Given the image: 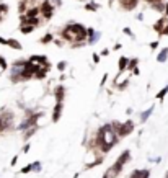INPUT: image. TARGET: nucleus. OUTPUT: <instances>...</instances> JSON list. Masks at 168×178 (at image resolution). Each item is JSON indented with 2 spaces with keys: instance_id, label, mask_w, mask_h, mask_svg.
Listing matches in <instances>:
<instances>
[{
  "instance_id": "1",
  "label": "nucleus",
  "mask_w": 168,
  "mask_h": 178,
  "mask_svg": "<svg viewBox=\"0 0 168 178\" xmlns=\"http://www.w3.org/2000/svg\"><path fill=\"white\" fill-rule=\"evenodd\" d=\"M116 144H119V137L113 131L111 124L106 123V124L100 126L96 134L90 139L88 149L96 152V155H103V154H108Z\"/></svg>"
},
{
  "instance_id": "41",
  "label": "nucleus",
  "mask_w": 168,
  "mask_h": 178,
  "mask_svg": "<svg viewBox=\"0 0 168 178\" xmlns=\"http://www.w3.org/2000/svg\"><path fill=\"white\" fill-rule=\"evenodd\" d=\"M16 162H18V155H15L13 159H11V162H10V165H11V167H15V165H16Z\"/></svg>"
},
{
  "instance_id": "8",
  "label": "nucleus",
  "mask_w": 168,
  "mask_h": 178,
  "mask_svg": "<svg viewBox=\"0 0 168 178\" xmlns=\"http://www.w3.org/2000/svg\"><path fill=\"white\" fill-rule=\"evenodd\" d=\"M65 93H67V88L64 87L62 83L56 85L54 90H52V95H54L56 103H64V100H65Z\"/></svg>"
},
{
  "instance_id": "14",
  "label": "nucleus",
  "mask_w": 168,
  "mask_h": 178,
  "mask_svg": "<svg viewBox=\"0 0 168 178\" xmlns=\"http://www.w3.org/2000/svg\"><path fill=\"white\" fill-rule=\"evenodd\" d=\"M129 178H150V170L149 168H136Z\"/></svg>"
},
{
  "instance_id": "47",
  "label": "nucleus",
  "mask_w": 168,
  "mask_h": 178,
  "mask_svg": "<svg viewBox=\"0 0 168 178\" xmlns=\"http://www.w3.org/2000/svg\"><path fill=\"white\" fill-rule=\"evenodd\" d=\"M0 44H2V46H7V39H5V38H2V36H0Z\"/></svg>"
},
{
  "instance_id": "31",
  "label": "nucleus",
  "mask_w": 168,
  "mask_h": 178,
  "mask_svg": "<svg viewBox=\"0 0 168 178\" xmlns=\"http://www.w3.org/2000/svg\"><path fill=\"white\" fill-rule=\"evenodd\" d=\"M31 168H33V172H36V173H39V172L43 170V163L39 162V160H38V162H33V163H31Z\"/></svg>"
},
{
  "instance_id": "52",
  "label": "nucleus",
  "mask_w": 168,
  "mask_h": 178,
  "mask_svg": "<svg viewBox=\"0 0 168 178\" xmlns=\"http://www.w3.org/2000/svg\"><path fill=\"white\" fill-rule=\"evenodd\" d=\"M101 178H109V175H108V173H105V175H103Z\"/></svg>"
},
{
  "instance_id": "32",
  "label": "nucleus",
  "mask_w": 168,
  "mask_h": 178,
  "mask_svg": "<svg viewBox=\"0 0 168 178\" xmlns=\"http://www.w3.org/2000/svg\"><path fill=\"white\" fill-rule=\"evenodd\" d=\"M123 33L126 34V36H129L131 39H136V34L132 33V30H131V28H127V26H126V28H123Z\"/></svg>"
},
{
  "instance_id": "49",
  "label": "nucleus",
  "mask_w": 168,
  "mask_h": 178,
  "mask_svg": "<svg viewBox=\"0 0 168 178\" xmlns=\"http://www.w3.org/2000/svg\"><path fill=\"white\" fill-rule=\"evenodd\" d=\"M163 16H168V2L165 3V11H163Z\"/></svg>"
},
{
  "instance_id": "2",
  "label": "nucleus",
  "mask_w": 168,
  "mask_h": 178,
  "mask_svg": "<svg viewBox=\"0 0 168 178\" xmlns=\"http://www.w3.org/2000/svg\"><path fill=\"white\" fill-rule=\"evenodd\" d=\"M86 30L88 28L83 26L82 23L70 21L61 30V38L67 43H86Z\"/></svg>"
},
{
  "instance_id": "50",
  "label": "nucleus",
  "mask_w": 168,
  "mask_h": 178,
  "mask_svg": "<svg viewBox=\"0 0 168 178\" xmlns=\"http://www.w3.org/2000/svg\"><path fill=\"white\" fill-rule=\"evenodd\" d=\"M67 77L65 75H64V74H61V77H59V80H61V82H64V80H65Z\"/></svg>"
},
{
  "instance_id": "42",
  "label": "nucleus",
  "mask_w": 168,
  "mask_h": 178,
  "mask_svg": "<svg viewBox=\"0 0 168 178\" xmlns=\"http://www.w3.org/2000/svg\"><path fill=\"white\" fill-rule=\"evenodd\" d=\"M145 2L149 5H153V3H157V2H166V0H145Z\"/></svg>"
},
{
  "instance_id": "6",
  "label": "nucleus",
  "mask_w": 168,
  "mask_h": 178,
  "mask_svg": "<svg viewBox=\"0 0 168 178\" xmlns=\"http://www.w3.org/2000/svg\"><path fill=\"white\" fill-rule=\"evenodd\" d=\"M136 129V123L132 121V119H127V121H123V124H121V129L118 133V137L119 139H123V137H127L129 134L134 133Z\"/></svg>"
},
{
  "instance_id": "38",
  "label": "nucleus",
  "mask_w": 168,
  "mask_h": 178,
  "mask_svg": "<svg viewBox=\"0 0 168 178\" xmlns=\"http://www.w3.org/2000/svg\"><path fill=\"white\" fill-rule=\"evenodd\" d=\"M108 74H105V75H103V78H101V82H100V88H103V87H105V83L108 82Z\"/></svg>"
},
{
  "instance_id": "11",
  "label": "nucleus",
  "mask_w": 168,
  "mask_h": 178,
  "mask_svg": "<svg viewBox=\"0 0 168 178\" xmlns=\"http://www.w3.org/2000/svg\"><path fill=\"white\" fill-rule=\"evenodd\" d=\"M141 0H118V3H119V7L121 10H124V11H131V10H136L137 8V5Z\"/></svg>"
},
{
  "instance_id": "12",
  "label": "nucleus",
  "mask_w": 168,
  "mask_h": 178,
  "mask_svg": "<svg viewBox=\"0 0 168 178\" xmlns=\"http://www.w3.org/2000/svg\"><path fill=\"white\" fill-rule=\"evenodd\" d=\"M166 25H168V16H163V15H162L160 18L153 23V26H152V28H153V31L157 33L158 36H160V34H162V31L165 30V26H166Z\"/></svg>"
},
{
  "instance_id": "29",
  "label": "nucleus",
  "mask_w": 168,
  "mask_h": 178,
  "mask_svg": "<svg viewBox=\"0 0 168 178\" xmlns=\"http://www.w3.org/2000/svg\"><path fill=\"white\" fill-rule=\"evenodd\" d=\"M8 69V62H7V59H5L3 56H0V75L5 72Z\"/></svg>"
},
{
  "instance_id": "40",
  "label": "nucleus",
  "mask_w": 168,
  "mask_h": 178,
  "mask_svg": "<svg viewBox=\"0 0 168 178\" xmlns=\"http://www.w3.org/2000/svg\"><path fill=\"white\" fill-rule=\"evenodd\" d=\"M30 149H31V146H30V142H26V144H25V147H23V154L30 152Z\"/></svg>"
},
{
  "instance_id": "48",
  "label": "nucleus",
  "mask_w": 168,
  "mask_h": 178,
  "mask_svg": "<svg viewBox=\"0 0 168 178\" xmlns=\"http://www.w3.org/2000/svg\"><path fill=\"white\" fill-rule=\"evenodd\" d=\"M132 74H134V75H139V74H141V69H139V67H136L134 70H132Z\"/></svg>"
},
{
  "instance_id": "16",
  "label": "nucleus",
  "mask_w": 168,
  "mask_h": 178,
  "mask_svg": "<svg viewBox=\"0 0 168 178\" xmlns=\"http://www.w3.org/2000/svg\"><path fill=\"white\" fill-rule=\"evenodd\" d=\"M39 128H41V126L38 124V126H31L30 129H26L25 133H23V139H25V142H28V141H30V137H33L34 134H36Z\"/></svg>"
},
{
  "instance_id": "39",
  "label": "nucleus",
  "mask_w": 168,
  "mask_h": 178,
  "mask_svg": "<svg viewBox=\"0 0 168 178\" xmlns=\"http://www.w3.org/2000/svg\"><path fill=\"white\" fill-rule=\"evenodd\" d=\"M52 43L57 46V48H64V39H56V38H54Z\"/></svg>"
},
{
  "instance_id": "44",
  "label": "nucleus",
  "mask_w": 168,
  "mask_h": 178,
  "mask_svg": "<svg viewBox=\"0 0 168 178\" xmlns=\"http://www.w3.org/2000/svg\"><path fill=\"white\" fill-rule=\"evenodd\" d=\"M136 18H137L139 21H142V20H144V13H142V11H141V13H137V15H136Z\"/></svg>"
},
{
  "instance_id": "19",
  "label": "nucleus",
  "mask_w": 168,
  "mask_h": 178,
  "mask_svg": "<svg viewBox=\"0 0 168 178\" xmlns=\"http://www.w3.org/2000/svg\"><path fill=\"white\" fill-rule=\"evenodd\" d=\"M127 62H129V57H126V56H121L119 57V61H118V72H121V74L126 72Z\"/></svg>"
},
{
  "instance_id": "37",
  "label": "nucleus",
  "mask_w": 168,
  "mask_h": 178,
  "mask_svg": "<svg viewBox=\"0 0 168 178\" xmlns=\"http://www.w3.org/2000/svg\"><path fill=\"white\" fill-rule=\"evenodd\" d=\"M30 172H33V168H31V163H30V165H26V167H23V168L20 170V173H23V175H25V173H30Z\"/></svg>"
},
{
  "instance_id": "7",
  "label": "nucleus",
  "mask_w": 168,
  "mask_h": 178,
  "mask_svg": "<svg viewBox=\"0 0 168 178\" xmlns=\"http://www.w3.org/2000/svg\"><path fill=\"white\" fill-rule=\"evenodd\" d=\"M28 61H31L33 64H36V66H39V67H46V69H49L51 70V62H49V59H48V56H44V54H34V56H30L28 57Z\"/></svg>"
},
{
  "instance_id": "33",
  "label": "nucleus",
  "mask_w": 168,
  "mask_h": 178,
  "mask_svg": "<svg viewBox=\"0 0 168 178\" xmlns=\"http://www.w3.org/2000/svg\"><path fill=\"white\" fill-rule=\"evenodd\" d=\"M8 10H10V8H8V5H7V3H0V15H3V16H5V15L8 13Z\"/></svg>"
},
{
  "instance_id": "51",
  "label": "nucleus",
  "mask_w": 168,
  "mask_h": 178,
  "mask_svg": "<svg viewBox=\"0 0 168 178\" xmlns=\"http://www.w3.org/2000/svg\"><path fill=\"white\" fill-rule=\"evenodd\" d=\"M126 114H132V108H127V110H126Z\"/></svg>"
},
{
  "instance_id": "3",
  "label": "nucleus",
  "mask_w": 168,
  "mask_h": 178,
  "mask_svg": "<svg viewBox=\"0 0 168 178\" xmlns=\"http://www.w3.org/2000/svg\"><path fill=\"white\" fill-rule=\"evenodd\" d=\"M131 160V150H123V154L118 157V160L109 167L108 170H106V173L109 175V178H116L121 172H123V168H124V165L127 163Z\"/></svg>"
},
{
  "instance_id": "5",
  "label": "nucleus",
  "mask_w": 168,
  "mask_h": 178,
  "mask_svg": "<svg viewBox=\"0 0 168 178\" xmlns=\"http://www.w3.org/2000/svg\"><path fill=\"white\" fill-rule=\"evenodd\" d=\"M54 11H56V8L49 3V0H43L41 5H39V15L43 16L44 21H49L51 18H52V16H54Z\"/></svg>"
},
{
  "instance_id": "18",
  "label": "nucleus",
  "mask_w": 168,
  "mask_h": 178,
  "mask_svg": "<svg viewBox=\"0 0 168 178\" xmlns=\"http://www.w3.org/2000/svg\"><path fill=\"white\" fill-rule=\"evenodd\" d=\"M168 61V48H162L157 54V62L158 64H165Z\"/></svg>"
},
{
  "instance_id": "22",
  "label": "nucleus",
  "mask_w": 168,
  "mask_h": 178,
  "mask_svg": "<svg viewBox=\"0 0 168 178\" xmlns=\"http://www.w3.org/2000/svg\"><path fill=\"white\" fill-rule=\"evenodd\" d=\"M103 160H105V157H103V155H96V159L93 160V162L85 165V170H91L93 167H98V165H101V163H103Z\"/></svg>"
},
{
  "instance_id": "10",
  "label": "nucleus",
  "mask_w": 168,
  "mask_h": 178,
  "mask_svg": "<svg viewBox=\"0 0 168 178\" xmlns=\"http://www.w3.org/2000/svg\"><path fill=\"white\" fill-rule=\"evenodd\" d=\"M64 113V103H56L52 108V113H51V121L52 123H59Z\"/></svg>"
},
{
  "instance_id": "35",
  "label": "nucleus",
  "mask_w": 168,
  "mask_h": 178,
  "mask_svg": "<svg viewBox=\"0 0 168 178\" xmlns=\"http://www.w3.org/2000/svg\"><path fill=\"white\" fill-rule=\"evenodd\" d=\"M49 3L52 5L54 8H61L62 7V0H49Z\"/></svg>"
},
{
  "instance_id": "4",
  "label": "nucleus",
  "mask_w": 168,
  "mask_h": 178,
  "mask_svg": "<svg viewBox=\"0 0 168 178\" xmlns=\"http://www.w3.org/2000/svg\"><path fill=\"white\" fill-rule=\"evenodd\" d=\"M25 64H26V59H16L13 64L10 66V82L11 83H20V74L21 70L25 69Z\"/></svg>"
},
{
  "instance_id": "20",
  "label": "nucleus",
  "mask_w": 168,
  "mask_h": 178,
  "mask_svg": "<svg viewBox=\"0 0 168 178\" xmlns=\"http://www.w3.org/2000/svg\"><path fill=\"white\" fill-rule=\"evenodd\" d=\"M7 46H10V48L15 49V51H21L23 49V44L18 41V39H15V38H8L7 39Z\"/></svg>"
},
{
  "instance_id": "46",
  "label": "nucleus",
  "mask_w": 168,
  "mask_h": 178,
  "mask_svg": "<svg viewBox=\"0 0 168 178\" xmlns=\"http://www.w3.org/2000/svg\"><path fill=\"white\" fill-rule=\"evenodd\" d=\"M121 48H123V44H121V43H118V44H114V49H113V51H119Z\"/></svg>"
},
{
  "instance_id": "30",
  "label": "nucleus",
  "mask_w": 168,
  "mask_h": 178,
  "mask_svg": "<svg viewBox=\"0 0 168 178\" xmlns=\"http://www.w3.org/2000/svg\"><path fill=\"white\" fill-rule=\"evenodd\" d=\"M56 67H57V70H59L61 74H64V72H65V69L69 67V62H67V61H59Z\"/></svg>"
},
{
  "instance_id": "17",
  "label": "nucleus",
  "mask_w": 168,
  "mask_h": 178,
  "mask_svg": "<svg viewBox=\"0 0 168 178\" xmlns=\"http://www.w3.org/2000/svg\"><path fill=\"white\" fill-rule=\"evenodd\" d=\"M23 15H25L26 18H36V16H41L39 15V5H36V7H30Z\"/></svg>"
},
{
  "instance_id": "27",
  "label": "nucleus",
  "mask_w": 168,
  "mask_h": 178,
  "mask_svg": "<svg viewBox=\"0 0 168 178\" xmlns=\"http://www.w3.org/2000/svg\"><path fill=\"white\" fill-rule=\"evenodd\" d=\"M165 3L166 2H157V3H153V5H150L155 11H158V13L163 15V11H165Z\"/></svg>"
},
{
  "instance_id": "26",
  "label": "nucleus",
  "mask_w": 168,
  "mask_h": 178,
  "mask_svg": "<svg viewBox=\"0 0 168 178\" xmlns=\"http://www.w3.org/2000/svg\"><path fill=\"white\" fill-rule=\"evenodd\" d=\"M166 93H168V83H166L165 87H163V88H162V90L158 91L157 95H155V98H157L158 101H163V100H165V96H166Z\"/></svg>"
},
{
  "instance_id": "56",
  "label": "nucleus",
  "mask_w": 168,
  "mask_h": 178,
  "mask_svg": "<svg viewBox=\"0 0 168 178\" xmlns=\"http://www.w3.org/2000/svg\"><path fill=\"white\" fill-rule=\"evenodd\" d=\"M80 2H85V3H86V2H88V0H80Z\"/></svg>"
},
{
  "instance_id": "53",
  "label": "nucleus",
  "mask_w": 168,
  "mask_h": 178,
  "mask_svg": "<svg viewBox=\"0 0 168 178\" xmlns=\"http://www.w3.org/2000/svg\"><path fill=\"white\" fill-rule=\"evenodd\" d=\"M109 7H113V0H109Z\"/></svg>"
},
{
  "instance_id": "15",
  "label": "nucleus",
  "mask_w": 168,
  "mask_h": 178,
  "mask_svg": "<svg viewBox=\"0 0 168 178\" xmlns=\"http://www.w3.org/2000/svg\"><path fill=\"white\" fill-rule=\"evenodd\" d=\"M129 75L127 77H123V80H118L116 83H113V87L116 88V90H119V91H124L127 87H129Z\"/></svg>"
},
{
  "instance_id": "23",
  "label": "nucleus",
  "mask_w": 168,
  "mask_h": 178,
  "mask_svg": "<svg viewBox=\"0 0 168 178\" xmlns=\"http://www.w3.org/2000/svg\"><path fill=\"white\" fill-rule=\"evenodd\" d=\"M98 8H100V3H96L95 0H88V2L85 3V10L86 11H98Z\"/></svg>"
},
{
  "instance_id": "55",
  "label": "nucleus",
  "mask_w": 168,
  "mask_h": 178,
  "mask_svg": "<svg viewBox=\"0 0 168 178\" xmlns=\"http://www.w3.org/2000/svg\"><path fill=\"white\" fill-rule=\"evenodd\" d=\"M165 178H168V170H166V173H165Z\"/></svg>"
},
{
  "instance_id": "21",
  "label": "nucleus",
  "mask_w": 168,
  "mask_h": 178,
  "mask_svg": "<svg viewBox=\"0 0 168 178\" xmlns=\"http://www.w3.org/2000/svg\"><path fill=\"white\" fill-rule=\"evenodd\" d=\"M48 72H49V69H46V67H39L36 74L33 75V78H36V80H44L46 77H48Z\"/></svg>"
},
{
  "instance_id": "43",
  "label": "nucleus",
  "mask_w": 168,
  "mask_h": 178,
  "mask_svg": "<svg viewBox=\"0 0 168 178\" xmlns=\"http://www.w3.org/2000/svg\"><path fill=\"white\" fill-rule=\"evenodd\" d=\"M100 56H103V57H106V56H109V49H103Z\"/></svg>"
},
{
  "instance_id": "28",
  "label": "nucleus",
  "mask_w": 168,
  "mask_h": 178,
  "mask_svg": "<svg viewBox=\"0 0 168 178\" xmlns=\"http://www.w3.org/2000/svg\"><path fill=\"white\" fill-rule=\"evenodd\" d=\"M36 28L34 26H31V25H20V31L23 33V34H30V33H33Z\"/></svg>"
},
{
  "instance_id": "36",
  "label": "nucleus",
  "mask_w": 168,
  "mask_h": 178,
  "mask_svg": "<svg viewBox=\"0 0 168 178\" xmlns=\"http://www.w3.org/2000/svg\"><path fill=\"white\" fill-rule=\"evenodd\" d=\"M91 59H93V64H100V59H101V56L98 54V53H93V54H91Z\"/></svg>"
},
{
  "instance_id": "45",
  "label": "nucleus",
  "mask_w": 168,
  "mask_h": 178,
  "mask_svg": "<svg viewBox=\"0 0 168 178\" xmlns=\"http://www.w3.org/2000/svg\"><path fill=\"white\" fill-rule=\"evenodd\" d=\"M160 36H168V25L165 26V30L162 31V34H160Z\"/></svg>"
},
{
  "instance_id": "9",
  "label": "nucleus",
  "mask_w": 168,
  "mask_h": 178,
  "mask_svg": "<svg viewBox=\"0 0 168 178\" xmlns=\"http://www.w3.org/2000/svg\"><path fill=\"white\" fill-rule=\"evenodd\" d=\"M100 38H101V33L100 31L93 30V28H88V30H86V44H88V46L96 44Z\"/></svg>"
},
{
  "instance_id": "24",
  "label": "nucleus",
  "mask_w": 168,
  "mask_h": 178,
  "mask_svg": "<svg viewBox=\"0 0 168 178\" xmlns=\"http://www.w3.org/2000/svg\"><path fill=\"white\" fill-rule=\"evenodd\" d=\"M137 66H139V59H137V57H132V59H129V62H127V69H126V72H132Z\"/></svg>"
},
{
  "instance_id": "25",
  "label": "nucleus",
  "mask_w": 168,
  "mask_h": 178,
  "mask_svg": "<svg viewBox=\"0 0 168 178\" xmlns=\"http://www.w3.org/2000/svg\"><path fill=\"white\" fill-rule=\"evenodd\" d=\"M52 41H54V34L52 33H46L44 36L39 39V43H41V44H51Z\"/></svg>"
},
{
  "instance_id": "54",
  "label": "nucleus",
  "mask_w": 168,
  "mask_h": 178,
  "mask_svg": "<svg viewBox=\"0 0 168 178\" xmlns=\"http://www.w3.org/2000/svg\"><path fill=\"white\" fill-rule=\"evenodd\" d=\"M0 21H3V15H0Z\"/></svg>"
},
{
  "instance_id": "13",
  "label": "nucleus",
  "mask_w": 168,
  "mask_h": 178,
  "mask_svg": "<svg viewBox=\"0 0 168 178\" xmlns=\"http://www.w3.org/2000/svg\"><path fill=\"white\" fill-rule=\"evenodd\" d=\"M153 111H155V105H150V106L147 108V110L141 111V114H139V121H141V124L147 123V121H149V118L153 114Z\"/></svg>"
},
{
  "instance_id": "34",
  "label": "nucleus",
  "mask_w": 168,
  "mask_h": 178,
  "mask_svg": "<svg viewBox=\"0 0 168 178\" xmlns=\"http://www.w3.org/2000/svg\"><path fill=\"white\" fill-rule=\"evenodd\" d=\"M158 46H160L158 39H157V41H150V43H149V48L152 49V51H157V49H158Z\"/></svg>"
}]
</instances>
